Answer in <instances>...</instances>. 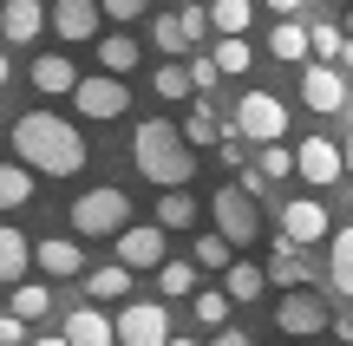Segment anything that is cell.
<instances>
[{
  "instance_id": "1",
  "label": "cell",
  "mask_w": 353,
  "mask_h": 346,
  "mask_svg": "<svg viewBox=\"0 0 353 346\" xmlns=\"http://www.w3.org/2000/svg\"><path fill=\"white\" fill-rule=\"evenodd\" d=\"M13 157H20L26 170H39V177H79L85 170V138H79V125H65V118L52 111H26L20 125H13Z\"/></svg>"
},
{
  "instance_id": "2",
  "label": "cell",
  "mask_w": 353,
  "mask_h": 346,
  "mask_svg": "<svg viewBox=\"0 0 353 346\" xmlns=\"http://www.w3.org/2000/svg\"><path fill=\"white\" fill-rule=\"evenodd\" d=\"M131 164H138V177L157 183V190H183V183L196 177V151L176 138L170 118H144V125L131 131Z\"/></svg>"
},
{
  "instance_id": "3",
  "label": "cell",
  "mask_w": 353,
  "mask_h": 346,
  "mask_svg": "<svg viewBox=\"0 0 353 346\" xmlns=\"http://www.w3.org/2000/svg\"><path fill=\"white\" fill-rule=\"evenodd\" d=\"M229 131H236L242 144H275V138H288V105H281L275 91H242Z\"/></svg>"
},
{
  "instance_id": "4",
  "label": "cell",
  "mask_w": 353,
  "mask_h": 346,
  "mask_svg": "<svg viewBox=\"0 0 353 346\" xmlns=\"http://www.w3.org/2000/svg\"><path fill=\"white\" fill-rule=\"evenodd\" d=\"M210 216H216V235H223L229 248L255 242L262 235V216H255V196L242 190V183H223V190L210 196Z\"/></svg>"
},
{
  "instance_id": "5",
  "label": "cell",
  "mask_w": 353,
  "mask_h": 346,
  "mask_svg": "<svg viewBox=\"0 0 353 346\" xmlns=\"http://www.w3.org/2000/svg\"><path fill=\"white\" fill-rule=\"evenodd\" d=\"M125 222H131V196L112 190V183H99V190H85L72 203V229L79 235H118Z\"/></svg>"
},
{
  "instance_id": "6",
  "label": "cell",
  "mask_w": 353,
  "mask_h": 346,
  "mask_svg": "<svg viewBox=\"0 0 353 346\" xmlns=\"http://www.w3.org/2000/svg\"><path fill=\"white\" fill-rule=\"evenodd\" d=\"M112 340H118V346H164V340H170L164 301H125V307L112 314Z\"/></svg>"
},
{
  "instance_id": "7",
  "label": "cell",
  "mask_w": 353,
  "mask_h": 346,
  "mask_svg": "<svg viewBox=\"0 0 353 346\" xmlns=\"http://www.w3.org/2000/svg\"><path fill=\"white\" fill-rule=\"evenodd\" d=\"M327 321H334V307L314 294V281H307V288H281L275 327H281L288 340H301V334H327Z\"/></svg>"
},
{
  "instance_id": "8",
  "label": "cell",
  "mask_w": 353,
  "mask_h": 346,
  "mask_svg": "<svg viewBox=\"0 0 353 346\" xmlns=\"http://www.w3.org/2000/svg\"><path fill=\"white\" fill-rule=\"evenodd\" d=\"M72 105H79V118H92V125H112V118H125L131 91H125V78L92 72V78H79V85H72Z\"/></svg>"
},
{
  "instance_id": "9",
  "label": "cell",
  "mask_w": 353,
  "mask_h": 346,
  "mask_svg": "<svg viewBox=\"0 0 353 346\" xmlns=\"http://www.w3.org/2000/svg\"><path fill=\"white\" fill-rule=\"evenodd\" d=\"M347 72L341 65H327V59H314V65H301V105L307 111H321V118H334V111H347Z\"/></svg>"
},
{
  "instance_id": "10",
  "label": "cell",
  "mask_w": 353,
  "mask_h": 346,
  "mask_svg": "<svg viewBox=\"0 0 353 346\" xmlns=\"http://www.w3.org/2000/svg\"><path fill=\"white\" fill-rule=\"evenodd\" d=\"M327 229H334V216L314 203V196H294V203H281V235H288L294 248H314V242H327Z\"/></svg>"
},
{
  "instance_id": "11",
  "label": "cell",
  "mask_w": 353,
  "mask_h": 346,
  "mask_svg": "<svg viewBox=\"0 0 353 346\" xmlns=\"http://www.w3.org/2000/svg\"><path fill=\"white\" fill-rule=\"evenodd\" d=\"M157 261H164V229H157V222H125V229H118V268H157Z\"/></svg>"
},
{
  "instance_id": "12",
  "label": "cell",
  "mask_w": 353,
  "mask_h": 346,
  "mask_svg": "<svg viewBox=\"0 0 353 346\" xmlns=\"http://www.w3.org/2000/svg\"><path fill=\"white\" fill-rule=\"evenodd\" d=\"M294 177H307L314 190L341 183V144H334V138H301V144H294Z\"/></svg>"
},
{
  "instance_id": "13",
  "label": "cell",
  "mask_w": 353,
  "mask_h": 346,
  "mask_svg": "<svg viewBox=\"0 0 353 346\" xmlns=\"http://www.w3.org/2000/svg\"><path fill=\"white\" fill-rule=\"evenodd\" d=\"M46 20H52V33H59V39H72V46H79V39H99V20H105V13H99V0H52Z\"/></svg>"
},
{
  "instance_id": "14",
  "label": "cell",
  "mask_w": 353,
  "mask_h": 346,
  "mask_svg": "<svg viewBox=\"0 0 353 346\" xmlns=\"http://www.w3.org/2000/svg\"><path fill=\"white\" fill-rule=\"evenodd\" d=\"M262 274H268L275 288H307V281H314V268H307V248H294L288 235H275V248H268Z\"/></svg>"
},
{
  "instance_id": "15",
  "label": "cell",
  "mask_w": 353,
  "mask_h": 346,
  "mask_svg": "<svg viewBox=\"0 0 353 346\" xmlns=\"http://www.w3.org/2000/svg\"><path fill=\"white\" fill-rule=\"evenodd\" d=\"M65 346H118L112 340V314L99 307V301H85V307H72L65 314V334H59Z\"/></svg>"
},
{
  "instance_id": "16",
  "label": "cell",
  "mask_w": 353,
  "mask_h": 346,
  "mask_svg": "<svg viewBox=\"0 0 353 346\" xmlns=\"http://www.w3.org/2000/svg\"><path fill=\"white\" fill-rule=\"evenodd\" d=\"M39 26H46V0H7V7H0V33H7L13 46H33Z\"/></svg>"
},
{
  "instance_id": "17",
  "label": "cell",
  "mask_w": 353,
  "mask_h": 346,
  "mask_svg": "<svg viewBox=\"0 0 353 346\" xmlns=\"http://www.w3.org/2000/svg\"><path fill=\"white\" fill-rule=\"evenodd\" d=\"M33 261L46 268V281H72V274L85 268L79 242H65V235H46V242H33Z\"/></svg>"
},
{
  "instance_id": "18",
  "label": "cell",
  "mask_w": 353,
  "mask_h": 346,
  "mask_svg": "<svg viewBox=\"0 0 353 346\" xmlns=\"http://www.w3.org/2000/svg\"><path fill=\"white\" fill-rule=\"evenodd\" d=\"M26 261H33V242H26L13 222H0V288L26 281Z\"/></svg>"
},
{
  "instance_id": "19",
  "label": "cell",
  "mask_w": 353,
  "mask_h": 346,
  "mask_svg": "<svg viewBox=\"0 0 353 346\" xmlns=\"http://www.w3.org/2000/svg\"><path fill=\"white\" fill-rule=\"evenodd\" d=\"M262 288H268L262 261H229V268H223V294L236 301V307H249V301H262Z\"/></svg>"
},
{
  "instance_id": "20",
  "label": "cell",
  "mask_w": 353,
  "mask_h": 346,
  "mask_svg": "<svg viewBox=\"0 0 353 346\" xmlns=\"http://www.w3.org/2000/svg\"><path fill=\"white\" fill-rule=\"evenodd\" d=\"M33 85L46 91V98H65V91L79 85V72H72L65 52H39V59H33Z\"/></svg>"
},
{
  "instance_id": "21",
  "label": "cell",
  "mask_w": 353,
  "mask_h": 346,
  "mask_svg": "<svg viewBox=\"0 0 353 346\" xmlns=\"http://www.w3.org/2000/svg\"><path fill=\"white\" fill-rule=\"evenodd\" d=\"M327 274H334V294L353 301V222L347 229H327Z\"/></svg>"
},
{
  "instance_id": "22",
  "label": "cell",
  "mask_w": 353,
  "mask_h": 346,
  "mask_svg": "<svg viewBox=\"0 0 353 346\" xmlns=\"http://www.w3.org/2000/svg\"><path fill=\"white\" fill-rule=\"evenodd\" d=\"M151 274H157V301H190V294H196V268H190V261H170L164 255Z\"/></svg>"
},
{
  "instance_id": "23",
  "label": "cell",
  "mask_w": 353,
  "mask_h": 346,
  "mask_svg": "<svg viewBox=\"0 0 353 346\" xmlns=\"http://www.w3.org/2000/svg\"><path fill=\"white\" fill-rule=\"evenodd\" d=\"M7 314H20V321H46V314H52V288L46 281H13Z\"/></svg>"
},
{
  "instance_id": "24",
  "label": "cell",
  "mask_w": 353,
  "mask_h": 346,
  "mask_svg": "<svg viewBox=\"0 0 353 346\" xmlns=\"http://www.w3.org/2000/svg\"><path fill=\"white\" fill-rule=\"evenodd\" d=\"M85 294L99 301V307H105V301H125V294H131V268H118V261L92 268V274H85Z\"/></svg>"
},
{
  "instance_id": "25",
  "label": "cell",
  "mask_w": 353,
  "mask_h": 346,
  "mask_svg": "<svg viewBox=\"0 0 353 346\" xmlns=\"http://www.w3.org/2000/svg\"><path fill=\"white\" fill-rule=\"evenodd\" d=\"M196 209H203V203H196L190 190H164V196H157V229H164V235H170V229H190Z\"/></svg>"
},
{
  "instance_id": "26",
  "label": "cell",
  "mask_w": 353,
  "mask_h": 346,
  "mask_svg": "<svg viewBox=\"0 0 353 346\" xmlns=\"http://www.w3.org/2000/svg\"><path fill=\"white\" fill-rule=\"evenodd\" d=\"M210 33H249V20H255V0H210Z\"/></svg>"
},
{
  "instance_id": "27",
  "label": "cell",
  "mask_w": 353,
  "mask_h": 346,
  "mask_svg": "<svg viewBox=\"0 0 353 346\" xmlns=\"http://www.w3.org/2000/svg\"><path fill=\"white\" fill-rule=\"evenodd\" d=\"M99 65H105L112 78H125L131 65H138V39H131V33H105V39H99Z\"/></svg>"
},
{
  "instance_id": "28",
  "label": "cell",
  "mask_w": 353,
  "mask_h": 346,
  "mask_svg": "<svg viewBox=\"0 0 353 346\" xmlns=\"http://www.w3.org/2000/svg\"><path fill=\"white\" fill-rule=\"evenodd\" d=\"M268 52H275L281 65H301V59H307V26H301V20H281L275 33H268Z\"/></svg>"
},
{
  "instance_id": "29",
  "label": "cell",
  "mask_w": 353,
  "mask_h": 346,
  "mask_svg": "<svg viewBox=\"0 0 353 346\" xmlns=\"http://www.w3.org/2000/svg\"><path fill=\"white\" fill-rule=\"evenodd\" d=\"M26 203H33V170L0 164V209H26Z\"/></svg>"
},
{
  "instance_id": "30",
  "label": "cell",
  "mask_w": 353,
  "mask_h": 346,
  "mask_svg": "<svg viewBox=\"0 0 353 346\" xmlns=\"http://www.w3.org/2000/svg\"><path fill=\"white\" fill-rule=\"evenodd\" d=\"M210 65H216V72H249V65H255V46L242 33H223V39H216V52H210Z\"/></svg>"
},
{
  "instance_id": "31",
  "label": "cell",
  "mask_w": 353,
  "mask_h": 346,
  "mask_svg": "<svg viewBox=\"0 0 353 346\" xmlns=\"http://www.w3.org/2000/svg\"><path fill=\"white\" fill-rule=\"evenodd\" d=\"M190 314H196V327H223L229 314H236V301H229L223 288H196V294H190Z\"/></svg>"
},
{
  "instance_id": "32",
  "label": "cell",
  "mask_w": 353,
  "mask_h": 346,
  "mask_svg": "<svg viewBox=\"0 0 353 346\" xmlns=\"http://www.w3.org/2000/svg\"><path fill=\"white\" fill-rule=\"evenodd\" d=\"M249 164H255V177H262V183H281V177H294V151H288V144H262V157H249Z\"/></svg>"
},
{
  "instance_id": "33",
  "label": "cell",
  "mask_w": 353,
  "mask_h": 346,
  "mask_svg": "<svg viewBox=\"0 0 353 346\" xmlns=\"http://www.w3.org/2000/svg\"><path fill=\"white\" fill-rule=\"evenodd\" d=\"M229 261H236V248H229L216 229H203L196 248H190V268H229Z\"/></svg>"
},
{
  "instance_id": "34",
  "label": "cell",
  "mask_w": 353,
  "mask_h": 346,
  "mask_svg": "<svg viewBox=\"0 0 353 346\" xmlns=\"http://www.w3.org/2000/svg\"><path fill=\"white\" fill-rule=\"evenodd\" d=\"M176 138H183L190 151H203V144H216V138H223V125H216V111H210V105H196V111L183 118V131H176Z\"/></svg>"
},
{
  "instance_id": "35",
  "label": "cell",
  "mask_w": 353,
  "mask_h": 346,
  "mask_svg": "<svg viewBox=\"0 0 353 346\" xmlns=\"http://www.w3.org/2000/svg\"><path fill=\"white\" fill-rule=\"evenodd\" d=\"M151 85H157V98H170V105H183V98H190V72H183L176 59L157 65V72H151Z\"/></svg>"
},
{
  "instance_id": "36",
  "label": "cell",
  "mask_w": 353,
  "mask_h": 346,
  "mask_svg": "<svg viewBox=\"0 0 353 346\" xmlns=\"http://www.w3.org/2000/svg\"><path fill=\"white\" fill-rule=\"evenodd\" d=\"M341 46H347V33H341V26H307V52H314V59H341Z\"/></svg>"
},
{
  "instance_id": "37",
  "label": "cell",
  "mask_w": 353,
  "mask_h": 346,
  "mask_svg": "<svg viewBox=\"0 0 353 346\" xmlns=\"http://www.w3.org/2000/svg\"><path fill=\"white\" fill-rule=\"evenodd\" d=\"M151 39H157V52H170V59H176V52H190L183 33H176V13H157V20H151Z\"/></svg>"
},
{
  "instance_id": "38",
  "label": "cell",
  "mask_w": 353,
  "mask_h": 346,
  "mask_svg": "<svg viewBox=\"0 0 353 346\" xmlns=\"http://www.w3.org/2000/svg\"><path fill=\"white\" fill-rule=\"evenodd\" d=\"M176 33H183V46H203V39H210V13L183 7V13H176Z\"/></svg>"
},
{
  "instance_id": "39",
  "label": "cell",
  "mask_w": 353,
  "mask_h": 346,
  "mask_svg": "<svg viewBox=\"0 0 353 346\" xmlns=\"http://www.w3.org/2000/svg\"><path fill=\"white\" fill-rule=\"evenodd\" d=\"M183 72H190V91H203V98H210V91H216V78H223V72L210 65V52H196V59H190Z\"/></svg>"
},
{
  "instance_id": "40",
  "label": "cell",
  "mask_w": 353,
  "mask_h": 346,
  "mask_svg": "<svg viewBox=\"0 0 353 346\" xmlns=\"http://www.w3.org/2000/svg\"><path fill=\"white\" fill-rule=\"evenodd\" d=\"M216 144H223V164H229V170H242V164H249V144H242L236 131H223Z\"/></svg>"
},
{
  "instance_id": "41",
  "label": "cell",
  "mask_w": 353,
  "mask_h": 346,
  "mask_svg": "<svg viewBox=\"0 0 353 346\" xmlns=\"http://www.w3.org/2000/svg\"><path fill=\"white\" fill-rule=\"evenodd\" d=\"M99 13H105V20H138L144 0H99Z\"/></svg>"
},
{
  "instance_id": "42",
  "label": "cell",
  "mask_w": 353,
  "mask_h": 346,
  "mask_svg": "<svg viewBox=\"0 0 353 346\" xmlns=\"http://www.w3.org/2000/svg\"><path fill=\"white\" fill-rule=\"evenodd\" d=\"M0 346H26V321L20 314H0Z\"/></svg>"
},
{
  "instance_id": "43",
  "label": "cell",
  "mask_w": 353,
  "mask_h": 346,
  "mask_svg": "<svg viewBox=\"0 0 353 346\" xmlns=\"http://www.w3.org/2000/svg\"><path fill=\"white\" fill-rule=\"evenodd\" d=\"M210 346H255V340H249V334H242V327H223V334H216Z\"/></svg>"
},
{
  "instance_id": "44",
  "label": "cell",
  "mask_w": 353,
  "mask_h": 346,
  "mask_svg": "<svg viewBox=\"0 0 353 346\" xmlns=\"http://www.w3.org/2000/svg\"><path fill=\"white\" fill-rule=\"evenodd\" d=\"M268 13H281V20H294V13H301V0H262Z\"/></svg>"
},
{
  "instance_id": "45",
  "label": "cell",
  "mask_w": 353,
  "mask_h": 346,
  "mask_svg": "<svg viewBox=\"0 0 353 346\" xmlns=\"http://www.w3.org/2000/svg\"><path fill=\"white\" fill-rule=\"evenodd\" d=\"M327 327H334V334H341V340L353 346V314H334V321H327Z\"/></svg>"
},
{
  "instance_id": "46",
  "label": "cell",
  "mask_w": 353,
  "mask_h": 346,
  "mask_svg": "<svg viewBox=\"0 0 353 346\" xmlns=\"http://www.w3.org/2000/svg\"><path fill=\"white\" fill-rule=\"evenodd\" d=\"M341 177H353V138L341 144Z\"/></svg>"
},
{
  "instance_id": "47",
  "label": "cell",
  "mask_w": 353,
  "mask_h": 346,
  "mask_svg": "<svg viewBox=\"0 0 353 346\" xmlns=\"http://www.w3.org/2000/svg\"><path fill=\"white\" fill-rule=\"evenodd\" d=\"M7 78H13V59H7V52H0V85H7Z\"/></svg>"
},
{
  "instance_id": "48",
  "label": "cell",
  "mask_w": 353,
  "mask_h": 346,
  "mask_svg": "<svg viewBox=\"0 0 353 346\" xmlns=\"http://www.w3.org/2000/svg\"><path fill=\"white\" fill-rule=\"evenodd\" d=\"M26 346H65V340H59V334H52V340H26Z\"/></svg>"
},
{
  "instance_id": "49",
  "label": "cell",
  "mask_w": 353,
  "mask_h": 346,
  "mask_svg": "<svg viewBox=\"0 0 353 346\" xmlns=\"http://www.w3.org/2000/svg\"><path fill=\"white\" fill-rule=\"evenodd\" d=\"M164 346H196V340H164Z\"/></svg>"
},
{
  "instance_id": "50",
  "label": "cell",
  "mask_w": 353,
  "mask_h": 346,
  "mask_svg": "<svg viewBox=\"0 0 353 346\" xmlns=\"http://www.w3.org/2000/svg\"><path fill=\"white\" fill-rule=\"evenodd\" d=\"M347 39H353V7H347Z\"/></svg>"
},
{
  "instance_id": "51",
  "label": "cell",
  "mask_w": 353,
  "mask_h": 346,
  "mask_svg": "<svg viewBox=\"0 0 353 346\" xmlns=\"http://www.w3.org/2000/svg\"><path fill=\"white\" fill-rule=\"evenodd\" d=\"M347 91H353V85H347Z\"/></svg>"
}]
</instances>
